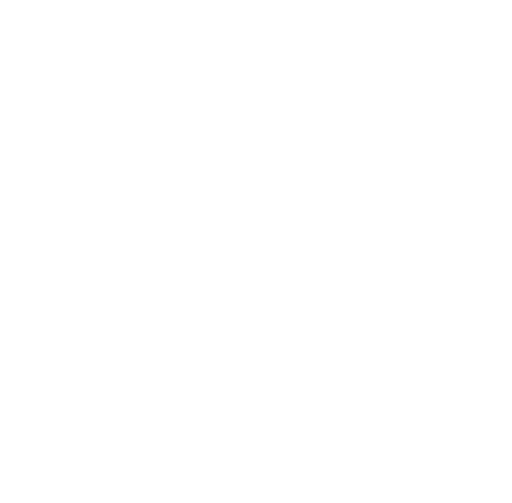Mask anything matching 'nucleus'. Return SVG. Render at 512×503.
<instances>
[]
</instances>
